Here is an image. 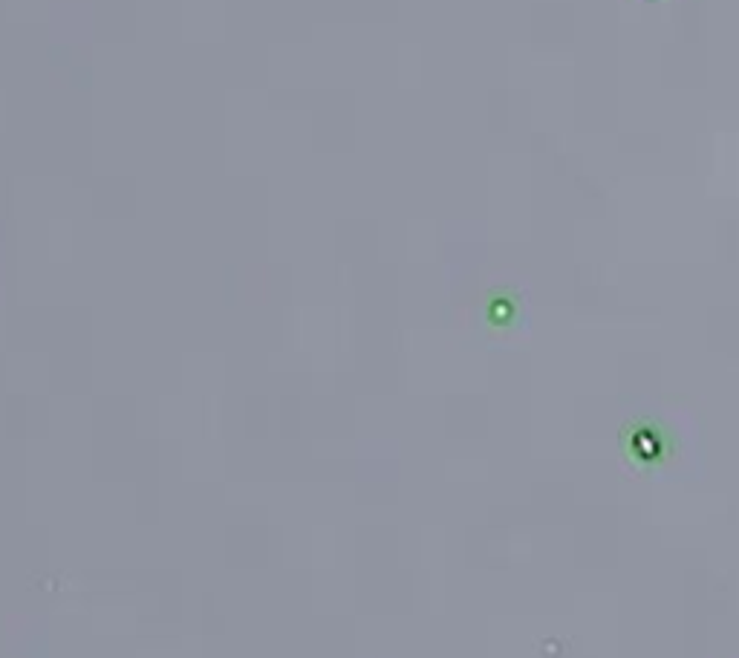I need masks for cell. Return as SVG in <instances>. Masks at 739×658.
Returning <instances> with one entry per match:
<instances>
[{
  "label": "cell",
  "mask_w": 739,
  "mask_h": 658,
  "mask_svg": "<svg viewBox=\"0 0 739 658\" xmlns=\"http://www.w3.org/2000/svg\"><path fill=\"white\" fill-rule=\"evenodd\" d=\"M676 436L656 419H633L621 431V451L638 471H656L676 454Z\"/></svg>",
  "instance_id": "1"
}]
</instances>
